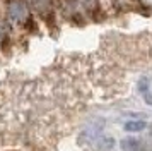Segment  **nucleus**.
<instances>
[{
    "label": "nucleus",
    "mask_w": 152,
    "mask_h": 151,
    "mask_svg": "<svg viewBox=\"0 0 152 151\" xmlns=\"http://www.w3.org/2000/svg\"><path fill=\"white\" fill-rule=\"evenodd\" d=\"M28 5L36 12H48L51 7V0H28Z\"/></svg>",
    "instance_id": "obj_4"
},
{
    "label": "nucleus",
    "mask_w": 152,
    "mask_h": 151,
    "mask_svg": "<svg viewBox=\"0 0 152 151\" xmlns=\"http://www.w3.org/2000/svg\"><path fill=\"white\" fill-rule=\"evenodd\" d=\"M140 4H144L145 7H152V0H138Z\"/></svg>",
    "instance_id": "obj_8"
},
{
    "label": "nucleus",
    "mask_w": 152,
    "mask_h": 151,
    "mask_svg": "<svg viewBox=\"0 0 152 151\" xmlns=\"http://www.w3.org/2000/svg\"><path fill=\"white\" fill-rule=\"evenodd\" d=\"M121 150L123 151H147L145 143L138 141L135 137H126L121 141Z\"/></svg>",
    "instance_id": "obj_3"
},
{
    "label": "nucleus",
    "mask_w": 152,
    "mask_h": 151,
    "mask_svg": "<svg viewBox=\"0 0 152 151\" xmlns=\"http://www.w3.org/2000/svg\"><path fill=\"white\" fill-rule=\"evenodd\" d=\"M151 134H152V127H151Z\"/></svg>",
    "instance_id": "obj_9"
},
{
    "label": "nucleus",
    "mask_w": 152,
    "mask_h": 151,
    "mask_svg": "<svg viewBox=\"0 0 152 151\" xmlns=\"http://www.w3.org/2000/svg\"><path fill=\"white\" fill-rule=\"evenodd\" d=\"M7 22H4V21H0V38H5V33H7Z\"/></svg>",
    "instance_id": "obj_7"
},
{
    "label": "nucleus",
    "mask_w": 152,
    "mask_h": 151,
    "mask_svg": "<svg viewBox=\"0 0 152 151\" xmlns=\"http://www.w3.org/2000/svg\"><path fill=\"white\" fill-rule=\"evenodd\" d=\"M7 16L9 19L15 22V24H21L26 22L29 19V7L24 0H9L7 4Z\"/></svg>",
    "instance_id": "obj_1"
},
{
    "label": "nucleus",
    "mask_w": 152,
    "mask_h": 151,
    "mask_svg": "<svg viewBox=\"0 0 152 151\" xmlns=\"http://www.w3.org/2000/svg\"><path fill=\"white\" fill-rule=\"evenodd\" d=\"M82 137H86V143L89 144V146H92L94 150H99V151H110L115 146L113 137L103 136V134H99L96 130H87Z\"/></svg>",
    "instance_id": "obj_2"
},
{
    "label": "nucleus",
    "mask_w": 152,
    "mask_h": 151,
    "mask_svg": "<svg viewBox=\"0 0 152 151\" xmlns=\"http://www.w3.org/2000/svg\"><path fill=\"white\" fill-rule=\"evenodd\" d=\"M115 2H116V5L121 7V9H132V7L135 5L137 0H115Z\"/></svg>",
    "instance_id": "obj_6"
},
{
    "label": "nucleus",
    "mask_w": 152,
    "mask_h": 151,
    "mask_svg": "<svg viewBox=\"0 0 152 151\" xmlns=\"http://www.w3.org/2000/svg\"><path fill=\"white\" fill-rule=\"evenodd\" d=\"M147 127V124L144 120H128V122H125L123 129L126 132H140V130H144Z\"/></svg>",
    "instance_id": "obj_5"
}]
</instances>
